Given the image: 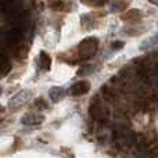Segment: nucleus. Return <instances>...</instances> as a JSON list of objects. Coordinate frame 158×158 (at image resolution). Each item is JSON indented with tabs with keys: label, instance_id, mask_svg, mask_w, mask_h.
<instances>
[{
	"label": "nucleus",
	"instance_id": "obj_1",
	"mask_svg": "<svg viewBox=\"0 0 158 158\" xmlns=\"http://www.w3.org/2000/svg\"><path fill=\"white\" fill-rule=\"evenodd\" d=\"M96 49H97V40L94 38H87L85 39L83 42H81L79 44V53H81V57L83 60L92 57L96 53Z\"/></svg>",
	"mask_w": 158,
	"mask_h": 158
},
{
	"label": "nucleus",
	"instance_id": "obj_2",
	"mask_svg": "<svg viewBox=\"0 0 158 158\" xmlns=\"http://www.w3.org/2000/svg\"><path fill=\"white\" fill-rule=\"evenodd\" d=\"M90 115H92V118H94L97 121H104L107 118V110L103 104L93 103L92 107H90Z\"/></svg>",
	"mask_w": 158,
	"mask_h": 158
},
{
	"label": "nucleus",
	"instance_id": "obj_3",
	"mask_svg": "<svg viewBox=\"0 0 158 158\" xmlns=\"http://www.w3.org/2000/svg\"><path fill=\"white\" fill-rule=\"evenodd\" d=\"M89 90H90V83L89 82L81 81V82H77V83L72 85L71 94L72 96H82V94H86Z\"/></svg>",
	"mask_w": 158,
	"mask_h": 158
},
{
	"label": "nucleus",
	"instance_id": "obj_4",
	"mask_svg": "<svg viewBox=\"0 0 158 158\" xmlns=\"http://www.w3.org/2000/svg\"><path fill=\"white\" fill-rule=\"evenodd\" d=\"M44 118L42 115H36V114H25L22 117V123L24 125H28V126H35V125H39V123L43 122Z\"/></svg>",
	"mask_w": 158,
	"mask_h": 158
},
{
	"label": "nucleus",
	"instance_id": "obj_5",
	"mask_svg": "<svg viewBox=\"0 0 158 158\" xmlns=\"http://www.w3.org/2000/svg\"><path fill=\"white\" fill-rule=\"evenodd\" d=\"M39 68L43 69V71H49L52 68V58L44 52H42L40 56H39Z\"/></svg>",
	"mask_w": 158,
	"mask_h": 158
},
{
	"label": "nucleus",
	"instance_id": "obj_6",
	"mask_svg": "<svg viewBox=\"0 0 158 158\" xmlns=\"http://www.w3.org/2000/svg\"><path fill=\"white\" fill-rule=\"evenodd\" d=\"M49 96H50V100L57 103L58 100H61V97L64 96V89L63 87H58V86H54L50 89L49 92Z\"/></svg>",
	"mask_w": 158,
	"mask_h": 158
},
{
	"label": "nucleus",
	"instance_id": "obj_7",
	"mask_svg": "<svg viewBox=\"0 0 158 158\" xmlns=\"http://www.w3.org/2000/svg\"><path fill=\"white\" fill-rule=\"evenodd\" d=\"M156 46H158V33L151 36V38L147 39L146 42H143V43L140 44V50H150Z\"/></svg>",
	"mask_w": 158,
	"mask_h": 158
},
{
	"label": "nucleus",
	"instance_id": "obj_8",
	"mask_svg": "<svg viewBox=\"0 0 158 158\" xmlns=\"http://www.w3.org/2000/svg\"><path fill=\"white\" fill-rule=\"evenodd\" d=\"M29 94H31V93H29V92H27V90H24V92L18 93V94L15 96V97H13V98L10 100V106H14V104L17 103V107H18L19 104H22L28 97H29Z\"/></svg>",
	"mask_w": 158,
	"mask_h": 158
},
{
	"label": "nucleus",
	"instance_id": "obj_9",
	"mask_svg": "<svg viewBox=\"0 0 158 158\" xmlns=\"http://www.w3.org/2000/svg\"><path fill=\"white\" fill-rule=\"evenodd\" d=\"M140 15H142V14H140V11L131 10V11H128V13L122 17V19H123V21H128V22H137L140 19Z\"/></svg>",
	"mask_w": 158,
	"mask_h": 158
},
{
	"label": "nucleus",
	"instance_id": "obj_10",
	"mask_svg": "<svg viewBox=\"0 0 158 158\" xmlns=\"http://www.w3.org/2000/svg\"><path fill=\"white\" fill-rule=\"evenodd\" d=\"M49 4H50V7H52L53 10H57V11H65V10H68V8L64 7V6H65V3L61 2V0H50Z\"/></svg>",
	"mask_w": 158,
	"mask_h": 158
},
{
	"label": "nucleus",
	"instance_id": "obj_11",
	"mask_svg": "<svg viewBox=\"0 0 158 158\" xmlns=\"http://www.w3.org/2000/svg\"><path fill=\"white\" fill-rule=\"evenodd\" d=\"M112 47H114V49H121V47H123V42H114Z\"/></svg>",
	"mask_w": 158,
	"mask_h": 158
},
{
	"label": "nucleus",
	"instance_id": "obj_12",
	"mask_svg": "<svg viewBox=\"0 0 158 158\" xmlns=\"http://www.w3.org/2000/svg\"><path fill=\"white\" fill-rule=\"evenodd\" d=\"M2 111H3V107H2V106H0V112H2Z\"/></svg>",
	"mask_w": 158,
	"mask_h": 158
},
{
	"label": "nucleus",
	"instance_id": "obj_13",
	"mask_svg": "<svg viewBox=\"0 0 158 158\" xmlns=\"http://www.w3.org/2000/svg\"><path fill=\"white\" fill-rule=\"evenodd\" d=\"M0 93H2V89H0Z\"/></svg>",
	"mask_w": 158,
	"mask_h": 158
}]
</instances>
